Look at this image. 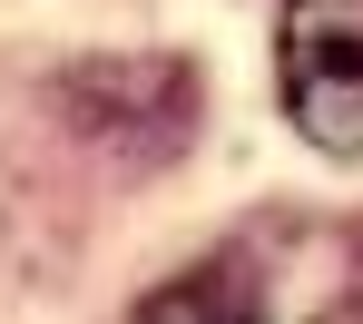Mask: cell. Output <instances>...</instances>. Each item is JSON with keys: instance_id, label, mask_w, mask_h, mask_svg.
Segmentation results:
<instances>
[{"instance_id": "cell-1", "label": "cell", "mask_w": 363, "mask_h": 324, "mask_svg": "<svg viewBox=\"0 0 363 324\" xmlns=\"http://www.w3.org/2000/svg\"><path fill=\"white\" fill-rule=\"evenodd\" d=\"M275 79H285V118L324 157H363V0H285Z\"/></svg>"}]
</instances>
